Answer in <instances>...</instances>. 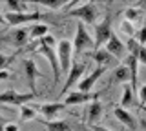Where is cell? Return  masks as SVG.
Wrapping results in <instances>:
<instances>
[{
  "label": "cell",
  "instance_id": "16",
  "mask_svg": "<svg viewBox=\"0 0 146 131\" xmlns=\"http://www.w3.org/2000/svg\"><path fill=\"white\" fill-rule=\"evenodd\" d=\"M35 120H38L42 126H46L48 131H70V122L68 120H44L40 117H36Z\"/></svg>",
  "mask_w": 146,
  "mask_h": 131
},
{
  "label": "cell",
  "instance_id": "12",
  "mask_svg": "<svg viewBox=\"0 0 146 131\" xmlns=\"http://www.w3.org/2000/svg\"><path fill=\"white\" fill-rule=\"evenodd\" d=\"M106 51L115 58H122L124 57V51H126V44H122L121 38L113 33L111 37H110V40L106 42Z\"/></svg>",
  "mask_w": 146,
  "mask_h": 131
},
{
  "label": "cell",
  "instance_id": "24",
  "mask_svg": "<svg viewBox=\"0 0 146 131\" xmlns=\"http://www.w3.org/2000/svg\"><path fill=\"white\" fill-rule=\"evenodd\" d=\"M20 118H22V120H31V118H36V111H35V107L27 106V104L20 106Z\"/></svg>",
  "mask_w": 146,
  "mask_h": 131
},
{
  "label": "cell",
  "instance_id": "21",
  "mask_svg": "<svg viewBox=\"0 0 146 131\" xmlns=\"http://www.w3.org/2000/svg\"><path fill=\"white\" fill-rule=\"evenodd\" d=\"M6 6H7L9 13H26V9H27V4L17 2V0H7Z\"/></svg>",
  "mask_w": 146,
  "mask_h": 131
},
{
  "label": "cell",
  "instance_id": "1",
  "mask_svg": "<svg viewBox=\"0 0 146 131\" xmlns=\"http://www.w3.org/2000/svg\"><path fill=\"white\" fill-rule=\"evenodd\" d=\"M55 44H57V40H55L51 35H48V37H44V38L38 40V47H36V51L49 60V64H51V71H53V84L57 86L58 78H60V67H58V57H57V51H55Z\"/></svg>",
  "mask_w": 146,
  "mask_h": 131
},
{
  "label": "cell",
  "instance_id": "38",
  "mask_svg": "<svg viewBox=\"0 0 146 131\" xmlns=\"http://www.w3.org/2000/svg\"><path fill=\"white\" fill-rule=\"evenodd\" d=\"M144 128H146V124H144Z\"/></svg>",
  "mask_w": 146,
  "mask_h": 131
},
{
  "label": "cell",
  "instance_id": "9",
  "mask_svg": "<svg viewBox=\"0 0 146 131\" xmlns=\"http://www.w3.org/2000/svg\"><path fill=\"white\" fill-rule=\"evenodd\" d=\"M104 69H106V67L97 66V67H95V69H93V71H91V73L88 75V76H86V78H82L80 82H79V86H77L79 89H77V91H80V93H91V88H93L95 82H97L100 76H102Z\"/></svg>",
  "mask_w": 146,
  "mask_h": 131
},
{
  "label": "cell",
  "instance_id": "18",
  "mask_svg": "<svg viewBox=\"0 0 146 131\" xmlns=\"http://www.w3.org/2000/svg\"><path fill=\"white\" fill-rule=\"evenodd\" d=\"M48 26L46 24H29V28H27V31H29V40H36V38H44L48 37Z\"/></svg>",
  "mask_w": 146,
  "mask_h": 131
},
{
  "label": "cell",
  "instance_id": "22",
  "mask_svg": "<svg viewBox=\"0 0 146 131\" xmlns=\"http://www.w3.org/2000/svg\"><path fill=\"white\" fill-rule=\"evenodd\" d=\"M113 73H115V82H126V80H130V69L126 66H119Z\"/></svg>",
  "mask_w": 146,
  "mask_h": 131
},
{
  "label": "cell",
  "instance_id": "20",
  "mask_svg": "<svg viewBox=\"0 0 146 131\" xmlns=\"http://www.w3.org/2000/svg\"><path fill=\"white\" fill-rule=\"evenodd\" d=\"M131 102H133V89H131L130 84H126L124 88H122V97H121V107L122 109H126V107L131 106Z\"/></svg>",
  "mask_w": 146,
  "mask_h": 131
},
{
  "label": "cell",
  "instance_id": "4",
  "mask_svg": "<svg viewBox=\"0 0 146 131\" xmlns=\"http://www.w3.org/2000/svg\"><path fill=\"white\" fill-rule=\"evenodd\" d=\"M93 47V38L90 37L88 29H86V24L79 22L77 24V33H75V40H73V51L75 55H80L82 51Z\"/></svg>",
  "mask_w": 146,
  "mask_h": 131
},
{
  "label": "cell",
  "instance_id": "35",
  "mask_svg": "<svg viewBox=\"0 0 146 131\" xmlns=\"http://www.w3.org/2000/svg\"><path fill=\"white\" fill-rule=\"evenodd\" d=\"M0 131H6V124H4V117L0 115Z\"/></svg>",
  "mask_w": 146,
  "mask_h": 131
},
{
  "label": "cell",
  "instance_id": "2",
  "mask_svg": "<svg viewBox=\"0 0 146 131\" xmlns=\"http://www.w3.org/2000/svg\"><path fill=\"white\" fill-rule=\"evenodd\" d=\"M111 35H113V31H111V16L106 15L100 24L95 26V38H93V49L95 51L102 49V44H106Z\"/></svg>",
  "mask_w": 146,
  "mask_h": 131
},
{
  "label": "cell",
  "instance_id": "28",
  "mask_svg": "<svg viewBox=\"0 0 146 131\" xmlns=\"http://www.w3.org/2000/svg\"><path fill=\"white\" fill-rule=\"evenodd\" d=\"M139 102H141V107H146V84L139 88Z\"/></svg>",
  "mask_w": 146,
  "mask_h": 131
},
{
  "label": "cell",
  "instance_id": "17",
  "mask_svg": "<svg viewBox=\"0 0 146 131\" xmlns=\"http://www.w3.org/2000/svg\"><path fill=\"white\" fill-rule=\"evenodd\" d=\"M29 40V31H27V28H18L13 31V38H11V42H13V46L18 47V49H22V46Z\"/></svg>",
  "mask_w": 146,
  "mask_h": 131
},
{
  "label": "cell",
  "instance_id": "30",
  "mask_svg": "<svg viewBox=\"0 0 146 131\" xmlns=\"http://www.w3.org/2000/svg\"><path fill=\"white\" fill-rule=\"evenodd\" d=\"M122 29L128 33V38L130 37H133V24H130V22H126L124 20V24H122Z\"/></svg>",
  "mask_w": 146,
  "mask_h": 131
},
{
  "label": "cell",
  "instance_id": "34",
  "mask_svg": "<svg viewBox=\"0 0 146 131\" xmlns=\"http://www.w3.org/2000/svg\"><path fill=\"white\" fill-rule=\"evenodd\" d=\"M9 71H0V80H6V78H9Z\"/></svg>",
  "mask_w": 146,
  "mask_h": 131
},
{
  "label": "cell",
  "instance_id": "14",
  "mask_svg": "<svg viewBox=\"0 0 146 131\" xmlns=\"http://www.w3.org/2000/svg\"><path fill=\"white\" fill-rule=\"evenodd\" d=\"M24 69H26V75H27V84H29V93L36 95L35 91V82H36V76H38V67L33 60L26 58L24 60Z\"/></svg>",
  "mask_w": 146,
  "mask_h": 131
},
{
  "label": "cell",
  "instance_id": "5",
  "mask_svg": "<svg viewBox=\"0 0 146 131\" xmlns=\"http://www.w3.org/2000/svg\"><path fill=\"white\" fill-rule=\"evenodd\" d=\"M44 15L40 11H33V13H6V22L9 26H20V24H31V22H38L42 20Z\"/></svg>",
  "mask_w": 146,
  "mask_h": 131
},
{
  "label": "cell",
  "instance_id": "26",
  "mask_svg": "<svg viewBox=\"0 0 146 131\" xmlns=\"http://www.w3.org/2000/svg\"><path fill=\"white\" fill-rule=\"evenodd\" d=\"M139 47H141V44L137 42V38H135V37H130V38H128V42H126V49L130 51V55H135V57H137V53H139Z\"/></svg>",
  "mask_w": 146,
  "mask_h": 131
},
{
  "label": "cell",
  "instance_id": "23",
  "mask_svg": "<svg viewBox=\"0 0 146 131\" xmlns=\"http://www.w3.org/2000/svg\"><path fill=\"white\" fill-rule=\"evenodd\" d=\"M141 9H137V7H128V9L124 11V20L126 22H130V24H133L135 20H139L141 18Z\"/></svg>",
  "mask_w": 146,
  "mask_h": 131
},
{
  "label": "cell",
  "instance_id": "25",
  "mask_svg": "<svg viewBox=\"0 0 146 131\" xmlns=\"http://www.w3.org/2000/svg\"><path fill=\"white\" fill-rule=\"evenodd\" d=\"M20 51H22V49H18L15 55H4V53H0V71H6V67L11 64L13 60H15V57H17Z\"/></svg>",
  "mask_w": 146,
  "mask_h": 131
},
{
  "label": "cell",
  "instance_id": "10",
  "mask_svg": "<svg viewBox=\"0 0 146 131\" xmlns=\"http://www.w3.org/2000/svg\"><path fill=\"white\" fill-rule=\"evenodd\" d=\"M84 122L88 120V124L90 126H95V122L102 118V115H104V107H102V104L99 102V98L97 100H93L90 104L88 107H86V113H84Z\"/></svg>",
  "mask_w": 146,
  "mask_h": 131
},
{
  "label": "cell",
  "instance_id": "6",
  "mask_svg": "<svg viewBox=\"0 0 146 131\" xmlns=\"http://www.w3.org/2000/svg\"><path fill=\"white\" fill-rule=\"evenodd\" d=\"M36 95L33 93H17L15 89H7V91L0 93V102L9 104V106H24L26 102H31Z\"/></svg>",
  "mask_w": 146,
  "mask_h": 131
},
{
  "label": "cell",
  "instance_id": "37",
  "mask_svg": "<svg viewBox=\"0 0 146 131\" xmlns=\"http://www.w3.org/2000/svg\"><path fill=\"white\" fill-rule=\"evenodd\" d=\"M82 131H88V129H86V124H84V122H82Z\"/></svg>",
  "mask_w": 146,
  "mask_h": 131
},
{
  "label": "cell",
  "instance_id": "27",
  "mask_svg": "<svg viewBox=\"0 0 146 131\" xmlns=\"http://www.w3.org/2000/svg\"><path fill=\"white\" fill-rule=\"evenodd\" d=\"M135 38H137V42L141 44V46H146V24L141 28L139 31H137V35H135Z\"/></svg>",
  "mask_w": 146,
  "mask_h": 131
},
{
  "label": "cell",
  "instance_id": "11",
  "mask_svg": "<svg viewBox=\"0 0 146 131\" xmlns=\"http://www.w3.org/2000/svg\"><path fill=\"white\" fill-rule=\"evenodd\" d=\"M100 97V93H80V91H73L66 97L64 104L66 106H73V104H84V102H90V100H97Z\"/></svg>",
  "mask_w": 146,
  "mask_h": 131
},
{
  "label": "cell",
  "instance_id": "32",
  "mask_svg": "<svg viewBox=\"0 0 146 131\" xmlns=\"http://www.w3.org/2000/svg\"><path fill=\"white\" fill-rule=\"evenodd\" d=\"M6 131H18V124H6Z\"/></svg>",
  "mask_w": 146,
  "mask_h": 131
},
{
  "label": "cell",
  "instance_id": "13",
  "mask_svg": "<svg viewBox=\"0 0 146 131\" xmlns=\"http://www.w3.org/2000/svg\"><path fill=\"white\" fill-rule=\"evenodd\" d=\"M66 107L68 106L64 102H49V104H42V106H40V113L46 117L44 120H53L55 117H57L62 109H66Z\"/></svg>",
  "mask_w": 146,
  "mask_h": 131
},
{
  "label": "cell",
  "instance_id": "19",
  "mask_svg": "<svg viewBox=\"0 0 146 131\" xmlns=\"http://www.w3.org/2000/svg\"><path fill=\"white\" fill-rule=\"evenodd\" d=\"M93 58H95V62H97V66L106 67L108 64H111V62H113V58H115V57H111L106 49H99V51H95Z\"/></svg>",
  "mask_w": 146,
  "mask_h": 131
},
{
  "label": "cell",
  "instance_id": "31",
  "mask_svg": "<svg viewBox=\"0 0 146 131\" xmlns=\"http://www.w3.org/2000/svg\"><path fill=\"white\" fill-rule=\"evenodd\" d=\"M42 6H46V7H51V9H60V7L64 6L62 2H40Z\"/></svg>",
  "mask_w": 146,
  "mask_h": 131
},
{
  "label": "cell",
  "instance_id": "29",
  "mask_svg": "<svg viewBox=\"0 0 146 131\" xmlns=\"http://www.w3.org/2000/svg\"><path fill=\"white\" fill-rule=\"evenodd\" d=\"M137 60H139V64H144V66H146V46H141V47H139Z\"/></svg>",
  "mask_w": 146,
  "mask_h": 131
},
{
  "label": "cell",
  "instance_id": "7",
  "mask_svg": "<svg viewBox=\"0 0 146 131\" xmlns=\"http://www.w3.org/2000/svg\"><path fill=\"white\" fill-rule=\"evenodd\" d=\"M57 57H58V60H60V71H62V73H68V71L71 69L73 42H70V40H60V42H58Z\"/></svg>",
  "mask_w": 146,
  "mask_h": 131
},
{
  "label": "cell",
  "instance_id": "33",
  "mask_svg": "<svg viewBox=\"0 0 146 131\" xmlns=\"http://www.w3.org/2000/svg\"><path fill=\"white\" fill-rule=\"evenodd\" d=\"M91 131H110L108 128H102V126H97V124H95V126H91Z\"/></svg>",
  "mask_w": 146,
  "mask_h": 131
},
{
  "label": "cell",
  "instance_id": "8",
  "mask_svg": "<svg viewBox=\"0 0 146 131\" xmlns=\"http://www.w3.org/2000/svg\"><path fill=\"white\" fill-rule=\"evenodd\" d=\"M86 71V64L84 62H75L73 64V67L70 71H68V78H66V82H64V88H62V91L58 93L62 97V95H68L71 91V88H73V84H77L79 82V78L82 76V73Z\"/></svg>",
  "mask_w": 146,
  "mask_h": 131
},
{
  "label": "cell",
  "instance_id": "15",
  "mask_svg": "<svg viewBox=\"0 0 146 131\" xmlns=\"http://www.w3.org/2000/svg\"><path fill=\"white\" fill-rule=\"evenodd\" d=\"M113 113H115V117H117V120L121 122V124H124L126 128H130L131 131L137 129V120L131 117V113H128L126 109H122L121 106H117L115 109H113Z\"/></svg>",
  "mask_w": 146,
  "mask_h": 131
},
{
  "label": "cell",
  "instance_id": "36",
  "mask_svg": "<svg viewBox=\"0 0 146 131\" xmlns=\"http://www.w3.org/2000/svg\"><path fill=\"white\" fill-rule=\"evenodd\" d=\"M4 24H7V22H6V16L0 15V26H4Z\"/></svg>",
  "mask_w": 146,
  "mask_h": 131
},
{
  "label": "cell",
  "instance_id": "3",
  "mask_svg": "<svg viewBox=\"0 0 146 131\" xmlns=\"http://www.w3.org/2000/svg\"><path fill=\"white\" fill-rule=\"evenodd\" d=\"M70 15L75 16V18H79L82 24H95L97 18H99V9L93 2H88V4H82V6L71 9Z\"/></svg>",
  "mask_w": 146,
  "mask_h": 131
}]
</instances>
